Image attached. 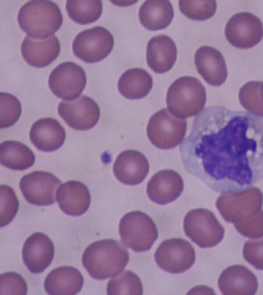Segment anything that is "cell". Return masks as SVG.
<instances>
[{
    "mask_svg": "<svg viewBox=\"0 0 263 295\" xmlns=\"http://www.w3.org/2000/svg\"><path fill=\"white\" fill-rule=\"evenodd\" d=\"M128 252L118 241L103 239L90 244L84 250L82 264L95 279L104 280L121 272L128 264Z\"/></svg>",
    "mask_w": 263,
    "mask_h": 295,
    "instance_id": "obj_2",
    "label": "cell"
},
{
    "mask_svg": "<svg viewBox=\"0 0 263 295\" xmlns=\"http://www.w3.org/2000/svg\"><path fill=\"white\" fill-rule=\"evenodd\" d=\"M1 227L6 226L15 217L19 202L13 189L7 185H1Z\"/></svg>",
    "mask_w": 263,
    "mask_h": 295,
    "instance_id": "obj_32",
    "label": "cell"
},
{
    "mask_svg": "<svg viewBox=\"0 0 263 295\" xmlns=\"http://www.w3.org/2000/svg\"><path fill=\"white\" fill-rule=\"evenodd\" d=\"M29 136L31 142L38 150L52 152L63 144L66 133L56 119L47 117L40 119L32 124Z\"/></svg>",
    "mask_w": 263,
    "mask_h": 295,
    "instance_id": "obj_22",
    "label": "cell"
},
{
    "mask_svg": "<svg viewBox=\"0 0 263 295\" xmlns=\"http://www.w3.org/2000/svg\"><path fill=\"white\" fill-rule=\"evenodd\" d=\"M181 176L172 170H163L156 173L148 181L146 193L153 202L165 205L176 200L183 190Z\"/></svg>",
    "mask_w": 263,
    "mask_h": 295,
    "instance_id": "obj_16",
    "label": "cell"
},
{
    "mask_svg": "<svg viewBox=\"0 0 263 295\" xmlns=\"http://www.w3.org/2000/svg\"><path fill=\"white\" fill-rule=\"evenodd\" d=\"M187 123L184 119L174 116L166 108L156 112L149 119L147 135L156 147L167 150L179 145L186 132Z\"/></svg>",
    "mask_w": 263,
    "mask_h": 295,
    "instance_id": "obj_8",
    "label": "cell"
},
{
    "mask_svg": "<svg viewBox=\"0 0 263 295\" xmlns=\"http://www.w3.org/2000/svg\"><path fill=\"white\" fill-rule=\"evenodd\" d=\"M261 81H251L240 89L239 99L241 104L249 112L263 115V104L259 101V89Z\"/></svg>",
    "mask_w": 263,
    "mask_h": 295,
    "instance_id": "obj_33",
    "label": "cell"
},
{
    "mask_svg": "<svg viewBox=\"0 0 263 295\" xmlns=\"http://www.w3.org/2000/svg\"><path fill=\"white\" fill-rule=\"evenodd\" d=\"M35 160L33 152L21 142L7 140L1 144V164L9 169L26 170L33 165Z\"/></svg>",
    "mask_w": 263,
    "mask_h": 295,
    "instance_id": "obj_27",
    "label": "cell"
},
{
    "mask_svg": "<svg viewBox=\"0 0 263 295\" xmlns=\"http://www.w3.org/2000/svg\"><path fill=\"white\" fill-rule=\"evenodd\" d=\"M153 78L145 70L133 68L120 76L118 88L120 94L130 99H141L146 96L153 87Z\"/></svg>",
    "mask_w": 263,
    "mask_h": 295,
    "instance_id": "obj_26",
    "label": "cell"
},
{
    "mask_svg": "<svg viewBox=\"0 0 263 295\" xmlns=\"http://www.w3.org/2000/svg\"><path fill=\"white\" fill-rule=\"evenodd\" d=\"M166 100L168 109L174 116L186 118L201 111L206 102V91L196 78L182 76L170 86Z\"/></svg>",
    "mask_w": 263,
    "mask_h": 295,
    "instance_id": "obj_4",
    "label": "cell"
},
{
    "mask_svg": "<svg viewBox=\"0 0 263 295\" xmlns=\"http://www.w3.org/2000/svg\"><path fill=\"white\" fill-rule=\"evenodd\" d=\"M174 9L169 1H145L139 11V18L146 29L156 31L166 28L174 17Z\"/></svg>",
    "mask_w": 263,
    "mask_h": 295,
    "instance_id": "obj_25",
    "label": "cell"
},
{
    "mask_svg": "<svg viewBox=\"0 0 263 295\" xmlns=\"http://www.w3.org/2000/svg\"><path fill=\"white\" fill-rule=\"evenodd\" d=\"M242 236L251 239H257L263 236V210L252 220L234 226Z\"/></svg>",
    "mask_w": 263,
    "mask_h": 295,
    "instance_id": "obj_36",
    "label": "cell"
},
{
    "mask_svg": "<svg viewBox=\"0 0 263 295\" xmlns=\"http://www.w3.org/2000/svg\"><path fill=\"white\" fill-rule=\"evenodd\" d=\"M61 184V181L51 173L38 171L24 176L19 186L28 202L44 206L55 202L56 192Z\"/></svg>",
    "mask_w": 263,
    "mask_h": 295,
    "instance_id": "obj_13",
    "label": "cell"
},
{
    "mask_svg": "<svg viewBox=\"0 0 263 295\" xmlns=\"http://www.w3.org/2000/svg\"><path fill=\"white\" fill-rule=\"evenodd\" d=\"M114 39L106 28L97 26L84 30L74 38L72 45L76 56L87 63L102 60L111 51Z\"/></svg>",
    "mask_w": 263,
    "mask_h": 295,
    "instance_id": "obj_9",
    "label": "cell"
},
{
    "mask_svg": "<svg viewBox=\"0 0 263 295\" xmlns=\"http://www.w3.org/2000/svg\"><path fill=\"white\" fill-rule=\"evenodd\" d=\"M22 254L23 261L28 269L33 273H39L51 263L54 247L47 235L40 232L35 233L25 241Z\"/></svg>",
    "mask_w": 263,
    "mask_h": 295,
    "instance_id": "obj_15",
    "label": "cell"
},
{
    "mask_svg": "<svg viewBox=\"0 0 263 295\" xmlns=\"http://www.w3.org/2000/svg\"><path fill=\"white\" fill-rule=\"evenodd\" d=\"M0 104V127L1 129L10 127L17 121L21 116V103L15 96L10 93L1 92Z\"/></svg>",
    "mask_w": 263,
    "mask_h": 295,
    "instance_id": "obj_31",
    "label": "cell"
},
{
    "mask_svg": "<svg viewBox=\"0 0 263 295\" xmlns=\"http://www.w3.org/2000/svg\"><path fill=\"white\" fill-rule=\"evenodd\" d=\"M194 61L197 71L208 83L219 86L226 81L228 76L226 61L217 49L207 46L200 47L195 54Z\"/></svg>",
    "mask_w": 263,
    "mask_h": 295,
    "instance_id": "obj_19",
    "label": "cell"
},
{
    "mask_svg": "<svg viewBox=\"0 0 263 295\" xmlns=\"http://www.w3.org/2000/svg\"><path fill=\"white\" fill-rule=\"evenodd\" d=\"M66 9L69 16L79 24L85 25L96 21L102 12L101 1H67Z\"/></svg>",
    "mask_w": 263,
    "mask_h": 295,
    "instance_id": "obj_28",
    "label": "cell"
},
{
    "mask_svg": "<svg viewBox=\"0 0 263 295\" xmlns=\"http://www.w3.org/2000/svg\"><path fill=\"white\" fill-rule=\"evenodd\" d=\"M259 91L263 97V81H261L259 86Z\"/></svg>",
    "mask_w": 263,
    "mask_h": 295,
    "instance_id": "obj_37",
    "label": "cell"
},
{
    "mask_svg": "<svg viewBox=\"0 0 263 295\" xmlns=\"http://www.w3.org/2000/svg\"><path fill=\"white\" fill-rule=\"evenodd\" d=\"M60 41L55 35L44 39H35L28 36L21 45L22 55L26 62L36 68L48 66L59 56Z\"/></svg>",
    "mask_w": 263,
    "mask_h": 295,
    "instance_id": "obj_20",
    "label": "cell"
},
{
    "mask_svg": "<svg viewBox=\"0 0 263 295\" xmlns=\"http://www.w3.org/2000/svg\"><path fill=\"white\" fill-rule=\"evenodd\" d=\"M177 55L176 45L168 36H155L147 43V64L157 73H164L171 70L176 60Z\"/></svg>",
    "mask_w": 263,
    "mask_h": 295,
    "instance_id": "obj_23",
    "label": "cell"
},
{
    "mask_svg": "<svg viewBox=\"0 0 263 295\" xmlns=\"http://www.w3.org/2000/svg\"><path fill=\"white\" fill-rule=\"evenodd\" d=\"M17 20L21 29L35 39L48 38L61 27L63 16L58 5L51 1H30L20 8Z\"/></svg>",
    "mask_w": 263,
    "mask_h": 295,
    "instance_id": "obj_3",
    "label": "cell"
},
{
    "mask_svg": "<svg viewBox=\"0 0 263 295\" xmlns=\"http://www.w3.org/2000/svg\"><path fill=\"white\" fill-rule=\"evenodd\" d=\"M243 256L254 268L263 270V237L246 241L243 248Z\"/></svg>",
    "mask_w": 263,
    "mask_h": 295,
    "instance_id": "obj_35",
    "label": "cell"
},
{
    "mask_svg": "<svg viewBox=\"0 0 263 295\" xmlns=\"http://www.w3.org/2000/svg\"><path fill=\"white\" fill-rule=\"evenodd\" d=\"M149 168V163L145 156L134 150L121 153L113 165L116 178L121 183L130 185L142 182L147 175Z\"/></svg>",
    "mask_w": 263,
    "mask_h": 295,
    "instance_id": "obj_17",
    "label": "cell"
},
{
    "mask_svg": "<svg viewBox=\"0 0 263 295\" xmlns=\"http://www.w3.org/2000/svg\"><path fill=\"white\" fill-rule=\"evenodd\" d=\"M27 285L24 278L18 273L7 272L0 277V294L25 295Z\"/></svg>",
    "mask_w": 263,
    "mask_h": 295,
    "instance_id": "obj_34",
    "label": "cell"
},
{
    "mask_svg": "<svg viewBox=\"0 0 263 295\" xmlns=\"http://www.w3.org/2000/svg\"><path fill=\"white\" fill-rule=\"evenodd\" d=\"M180 11L187 17L196 20H204L215 13V1H179Z\"/></svg>",
    "mask_w": 263,
    "mask_h": 295,
    "instance_id": "obj_30",
    "label": "cell"
},
{
    "mask_svg": "<svg viewBox=\"0 0 263 295\" xmlns=\"http://www.w3.org/2000/svg\"><path fill=\"white\" fill-rule=\"evenodd\" d=\"M58 110L59 115L70 127L79 131L87 130L95 127L100 116L98 104L85 95L61 101Z\"/></svg>",
    "mask_w": 263,
    "mask_h": 295,
    "instance_id": "obj_14",
    "label": "cell"
},
{
    "mask_svg": "<svg viewBox=\"0 0 263 295\" xmlns=\"http://www.w3.org/2000/svg\"><path fill=\"white\" fill-rule=\"evenodd\" d=\"M262 195L256 187L238 194H221L216 206L223 219L234 226L254 219L261 210Z\"/></svg>",
    "mask_w": 263,
    "mask_h": 295,
    "instance_id": "obj_6",
    "label": "cell"
},
{
    "mask_svg": "<svg viewBox=\"0 0 263 295\" xmlns=\"http://www.w3.org/2000/svg\"><path fill=\"white\" fill-rule=\"evenodd\" d=\"M119 233L123 244L138 252L149 250L158 237L154 221L139 210L129 212L122 217Z\"/></svg>",
    "mask_w": 263,
    "mask_h": 295,
    "instance_id": "obj_5",
    "label": "cell"
},
{
    "mask_svg": "<svg viewBox=\"0 0 263 295\" xmlns=\"http://www.w3.org/2000/svg\"><path fill=\"white\" fill-rule=\"evenodd\" d=\"M56 197L61 209L72 216L84 214L89 207L91 200L87 187L75 180L62 184L57 191Z\"/></svg>",
    "mask_w": 263,
    "mask_h": 295,
    "instance_id": "obj_21",
    "label": "cell"
},
{
    "mask_svg": "<svg viewBox=\"0 0 263 295\" xmlns=\"http://www.w3.org/2000/svg\"><path fill=\"white\" fill-rule=\"evenodd\" d=\"M84 278L76 268L63 266L51 270L46 277L44 287L49 294L73 295L81 290Z\"/></svg>",
    "mask_w": 263,
    "mask_h": 295,
    "instance_id": "obj_24",
    "label": "cell"
},
{
    "mask_svg": "<svg viewBox=\"0 0 263 295\" xmlns=\"http://www.w3.org/2000/svg\"><path fill=\"white\" fill-rule=\"evenodd\" d=\"M225 36L233 46L248 49L257 45L263 37V26L254 14L243 12L234 14L225 27Z\"/></svg>",
    "mask_w": 263,
    "mask_h": 295,
    "instance_id": "obj_12",
    "label": "cell"
},
{
    "mask_svg": "<svg viewBox=\"0 0 263 295\" xmlns=\"http://www.w3.org/2000/svg\"><path fill=\"white\" fill-rule=\"evenodd\" d=\"M186 171L213 191L243 193L263 179V115L213 106L180 145Z\"/></svg>",
    "mask_w": 263,
    "mask_h": 295,
    "instance_id": "obj_1",
    "label": "cell"
},
{
    "mask_svg": "<svg viewBox=\"0 0 263 295\" xmlns=\"http://www.w3.org/2000/svg\"><path fill=\"white\" fill-rule=\"evenodd\" d=\"M86 76L82 67L73 62L59 64L50 73L48 85L58 97L67 100L76 99L86 84Z\"/></svg>",
    "mask_w": 263,
    "mask_h": 295,
    "instance_id": "obj_11",
    "label": "cell"
},
{
    "mask_svg": "<svg viewBox=\"0 0 263 295\" xmlns=\"http://www.w3.org/2000/svg\"><path fill=\"white\" fill-rule=\"evenodd\" d=\"M187 237L201 248L212 247L223 239L224 229L211 211L198 208L189 211L183 220Z\"/></svg>",
    "mask_w": 263,
    "mask_h": 295,
    "instance_id": "obj_7",
    "label": "cell"
},
{
    "mask_svg": "<svg viewBox=\"0 0 263 295\" xmlns=\"http://www.w3.org/2000/svg\"><path fill=\"white\" fill-rule=\"evenodd\" d=\"M108 294H143V286L139 278L133 272L126 270L110 279L107 284Z\"/></svg>",
    "mask_w": 263,
    "mask_h": 295,
    "instance_id": "obj_29",
    "label": "cell"
},
{
    "mask_svg": "<svg viewBox=\"0 0 263 295\" xmlns=\"http://www.w3.org/2000/svg\"><path fill=\"white\" fill-rule=\"evenodd\" d=\"M195 251L192 245L181 238L165 240L154 254L157 265L165 271L176 274L189 269L194 264Z\"/></svg>",
    "mask_w": 263,
    "mask_h": 295,
    "instance_id": "obj_10",
    "label": "cell"
},
{
    "mask_svg": "<svg viewBox=\"0 0 263 295\" xmlns=\"http://www.w3.org/2000/svg\"><path fill=\"white\" fill-rule=\"evenodd\" d=\"M218 286L224 295L254 294L258 288L255 275L243 265H235L225 269L218 280Z\"/></svg>",
    "mask_w": 263,
    "mask_h": 295,
    "instance_id": "obj_18",
    "label": "cell"
}]
</instances>
